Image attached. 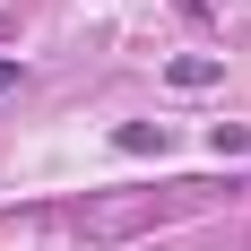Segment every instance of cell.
<instances>
[{"label":"cell","mask_w":251,"mask_h":251,"mask_svg":"<svg viewBox=\"0 0 251 251\" xmlns=\"http://www.w3.org/2000/svg\"><path fill=\"white\" fill-rule=\"evenodd\" d=\"M113 148H122V156H165L174 139H165L156 122H122V130H113Z\"/></svg>","instance_id":"2"},{"label":"cell","mask_w":251,"mask_h":251,"mask_svg":"<svg viewBox=\"0 0 251 251\" xmlns=\"http://www.w3.org/2000/svg\"><path fill=\"white\" fill-rule=\"evenodd\" d=\"M217 78H226V61H208V52L165 61V87H174V96H200V87H217Z\"/></svg>","instance_id":"1"},{"label":"cell","mask_w":251,"mask_h":251,"mask_svg":"<svg viewBox=\"0 0 251 251\" xmlns=\"http://www.w3.org/2000/svg\"><path fill=\"white\" fill-rule=\"evenodd\" d=\"M18 78H26V70H18V61H0V96H9V87H18Z\"/></svg>","instance_id":"3"}]
</instances>
